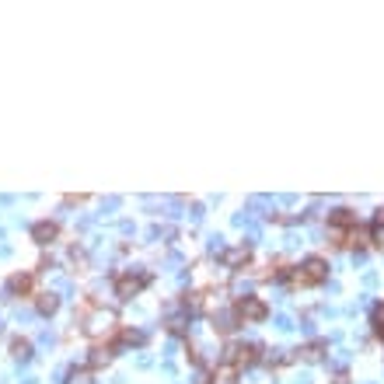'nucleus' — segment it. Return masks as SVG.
Wrapping results in <instances>:
<instances>
[{"instance_id":"obj_1","label":"nucleus","mask_w":384,"mask_h":384,"mask_svg":"<svg viewBox=\"0 0 384 384\" xmlns=\"http://www.w3.org/2000/svg\"><path fill=\"white\" fill-rule=\"evenodd\" d=\"M328 279V259L321 255H307L304 262H297L286 276V286L290 290H311V286H321Z\"/></svg>"},{"instance_id":"obj_2","label":"nucleus","mask_w":384,"mask_h":384,"mask_svg":"<svg viewBox=\"0 0 384 384\" xmlns=\"http://www.w3.org/2000/svg\"><path fill=\"white\" fill-rule=\"evenodd\" d=\"M262 360H266V346H262V342H227L224 353H220V363L234 367L238 374L259 367Z\"/></svg>"},{"instance_id":"obj_3","label":"nucleus","mask_w":384,"mask_h":384,"mask_svg":"<svg viewBox=\"0 0 384 384\" xmlns=\"http://www.w3.org/2000/svg\"><path fill=\"white\" fill-rule=\"evenodd\" d=\"M151 283H154V276H151L147 269H119V272L112 276V293H116L119 300H133V297H140Z\"/></svg>"},{"instance_id":"obj_4","label":"nucleus","mask_w":384,"mask_h":384,"mask_svg":"<svg viewBox=\"0 0 384 384\" xmlns=\"http://www.w3.org/2000/svg\"><path fill=\"white\" fill-rule=\"evenodd\" d=\"M231 311H234V318H238L241 325H259V321L269 318V304H266L262 297H255V293L234 297V300H231Z\"/></svg>"},{"instance_id":"obj_5","label":"nucleus","mask_w":384,"mask_h":384,"mask_svg":"<svg viewBox=\"0 0 384 384\" xmlns=\"http://www.w3.org/2000/svg\"><path fill=\"white\" fill-rule=\"evenodd\" d=\"M36 279H39V272L36 269H22V272H11L8 276V297H15V300H36Z\"/></svg>"},{"instance_id":"obj_6","label":"nucleus","mask_w":384,"mask_h":384,"mask_svg":"<svg viewBox=\"0 0 384 384\" xmlns=\"http://www.w3.org/2000/svg\"><path fill=\"white\" fill-rule=\"evenodd\" d=\"M328 356V339H307L293 349V363H321Z\"/></svg>"},{"instance_id":"obj_7","label":"nucleus","mask_w":384,"mask_h":384,"mask_svg":"<svg viewBox=\"0 0 384 384\" xmlns=\"http://www.w3.org/2000/svg\"><path fill=\"white\" fill-rule=\"evenodd\" d=\"M29 234H32V241H36L39 248H46V245H53V241H60V234H63V227H60V220H49V217H46V220H36Z\"/></svg>"},{"instance_id":"obj_8","label":"nucleus","mask_w":384,"mask_h":384,"mask_svg":"<svg viewBox=\"0 0 384 384\" xmlns=\"http://www.w3.org/2000/svg\"><path fill=\"white\" fill-rule=\"evenodd\" d=\"M252 262V248L248 245H234V248H227L224 255H220V266L224 269H245Z\"/></svg>"},{"instance_id":"obj_9","label":"nucleus","mask_w":384,"mask_h":384,"mask_svg":"<svg viewBox=\"0 0 384 384\" xmlns=\"http://www.w3.org/2000/svg\"><path fill=\"white\" fill-rule=\"evenodd\" d=\"M342 248H346V252H363V248H370V224H356V227L346 234Z\"/></svg>"},{"instance_id":"obj_10","label":"nucleus","mask_w":384,"mask_h":384,"mask_svg":"<svg viewBox=\"0 0 384 384\" xmlns=\"http://www.w3.org/2000/svg\"><path fill=\"white\" fill-rule=\"evenodd\" d=\"M290 269H293L290 262H283V259H269V262H266V272H259V279H262V283H269V279L276 283V279H286Z\"/></svg>"},{"instance_id":"obj_11","label":"nucleus","mask_w":384,"mask_h":384,"mask_svg":"<svg viewBox=\"0 0 384 384\" xmlns=\"http://www.w3.org/2000/svg\"><path fill=\"white\" fill-rule=\"evenodd\" d=\"M36 311H39L43 318H53V314L60 311V293H53V290L36 293Z\"/></svg>"},{"instance_id":"obj_12","label":"nucleus","mask_w":384,"mask_h":384,"mask_svg":"<svg viewBox=\"0 0 384 384\" xmlns=\"http://www.w3.org/2000/svg\"><path fill=\"white\" fill-rule=\"evenodd\" d=\"M370 248H377V252H384V206L374 213V220H370Z\"/></svg>"},{"instance_id":"obj_13","label":"nucleus","mask_w":384,"mask_h":384,"mask_svg":"<svg viewBox=\"0 0 384 384\" xmlns=\"http://www.w3.org/2000/svg\"><path fill=\"white\" fill-rule=\"evenodd\" d=\"M210 384H238V370L227 367V363H217L210 370Z\"/></svg>"},{"instance_id":"obj_14","label":"nucleus","mask_w":384,"mask_h":384,"mask_svg":"<svg viewBox=\"0 0 384 384\" xmlns=\"http://www.w3.org/2000/svg\"><path fill=\"white\" fill-rule=\"evenodd\" d=\"M8 349H11L15 360H29L32 356V339L29 335H11V346Z\"/></svg>"},{"instance_id":"obj_15","label":"nucleus","mask_w":384,"mask_h":384,"mask_svg":"<svg viewBox=\"0 0 384 384\" xmlns=\"http://www.w3.org/2000/svg\"><path fill=\"white\" fill-rule=\"evenodd\" d=\"M182 349H185V360H189L192 367H206V360H203V349H199L192 339H185V342H182Z\"/></svg>"},{"instance_id":"obj_16","label":"nucleus","mask_w":384,"mask_h":384,"mask_svg":"<svg viewBox=\"0 0 384 384\" xmlns=\"http://www.w3.org/2000/svg\"><path fill=\"white\" fill-rule=\"evenodd\" d=\"M370 328H374V335L384 342V304H374V311H370Z\"/></svg>"},{"instance_id":"obj_17","label":"nucleus","mask_w":384,"mask_h":384,"mask_svg":"<svg viewBox=\"0 0 384 384\" xmlns=\"http://www.w3.org/2000/svg\"><path fill=\"white\" fill-rule=\"evenodd\" d=\"M67 262H70V272H74V276H81V272L88 269V255H84L81 248H70V259H67Z\"/></svg>"},{"instance_id":"obj_18","label":"nucleus","mask_w":384,"mask_h":384,"mask_svg":"<svg viewBox=\"0 0 384 384\" xmlns=\"http://www.w3.org/2000/svg\"><path fill=\"white\" fill-rule=\"evenodd\" d=\"M91 374H95V370H91L88 363H84V367H74V370L67 374V384H91Z\"/></svg>"},{"instance_id":"obj_19","label":"nucleus","mask_w":384,"mask_h":384,"mask_svg":"<svg viewBox=\"0 0 384 384\" xmlns=\"http://www.w3.org/2000/svg\"><path fill=\"white\" fill-rule=\"evenodd\" d=\"M332 384H349V370H335V377H332Z\"/></svg>"},{"instance_id":"obj_20","label":"nucleus","mask_w":384,"mask_h":384,"mask_svg":"<svg viewBox=\"0 0 384 384\" xmlns=\"http://www.w3.org/2000/svg\"><path fill=\"white\" fill-rule=\"evenodd\" d=\"M88 199H91V196H63L67 206H74V203H88Z\"/></svg>"}]
</instances>
